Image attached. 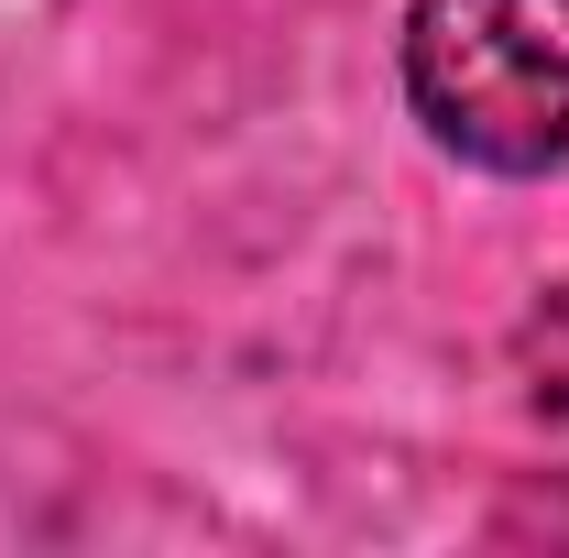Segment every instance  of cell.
<instances>
[{
    "instance_id": "cell-1",
    "label": "cell",
    "mask_w": 569,
    "mask_h": 558,
    "mask_svg": "<svg viewBox=\"0 0 569 558\" xmlns=\"http://www.w3.org/2000/svg\"><path fill=\"white\" fill-rule=\"evenodd\" d=\"M406 99L438 153L482 176L569 165V0H417Z\"/></svg>"
},
{
    "instance_id": "cell-2",
    "label": "cell",
    "mask_w": 569,
    "mask_h": 558,
    "mask_svg": "<svg viewBox=\"0 0 569 558\" xmlns=\"http://www.w3.org/2000/svg\"><path fill=\"white\" fill-rule=\"evenodd\" d=\"M515 383H526L537 417H569V285H548V296L526 307V329H515Z\"/></svg>"
}]
</instances>
